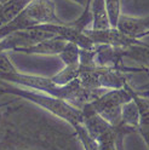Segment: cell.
Segmentation results:
<instances>
[{
	"mask_svg": "<svg viewBox=\"0 0 149 150\" xmlns=\"http://www.w3.org/2000/svg\"><path fill=\"white\" fill-rule=\"evenodd\" d=\"M53 0H32L12 21L0 28V39L6 35L41 24H61Z\"/></svg>",
	"mask_w": 149,
	"mask_h": 150,
	"instance_id": "cell-2",
	"label": "cell"
},
{
	"mask_svg": "<svg viewBox=\"0 0 149 150\" xmlns=\"http://www.w3.org/2000/svg\"><path fill=\"white\" fill-rule=\"evenodd\" d=\"M130 1H133V0H121V4H126V3H130Z\"/></svg>",
	"mask_w": 149,
	"mask_h": 150,
	"instance_id": "cell-13",
	"label": "cell"
},
{
	"mask_svg": "<svg viewBox=\"0 0 149 150\" xmlns=\"http://www.w3.org/2000/svg\"><path fill=\"white\" fill-rule=\"evenodd\" d=\"M70 1H73V3H75V4L80 5L82 8H84V7H86V6H89V5L91 4V0H70Z\"/></svg>",
	"mask_w": 149,
	"mask_h": 150,
	"instance_id": "cell-12",
	"label": "cell"
},
{
	"mask_svg": "<svg viewBox=\"0 0 149 150\" xmlns=\"http://www.w3.org/2000/svg\"><path fill=\"white\" fill-rule=\"evenodd\" d=\"M85 35L94 45H108L113 47H127L136 44L139 39H133L120 32L116 27H109L107 29H85Z\"/></svg>",
	"mask_w": 149,
	"mask_h": 150,
	"instance_id": "cell-4",
	"label": "cell"
},
{
	"mask_svg": "<svg viewBox=\"0 0 149 150\" xmlns=\"http://www.w3.org/2000/svg\"><path fill=\"white\" fill-rule=\"evenodd\" d=\"M31 1L32 0H6L0 4V28L12 21Z\"/></svg>",
	"mask_w": 149,
	"mask_h": 150,
	"instance_id": "cell-9",
	"label": "cell"
},
{
	"mask_svg": "<svg viewBox=\"0 0 149 150\" xmlns=\"http://www.w3.org/2000/svg\"><path fill=\"white\" fill-rule=\"evenodd\" d=\"M10 150H31V149H24V148H20V149H10Z\"/></svg>",
	"mask_w": 149,
	"mask_h": 150,
	"instance_id": "cell-14",
	"label": "cell"
},
{
	"mask_svg": "<svg viewBox=\"0 0 149 150\" xmlns=\"http://www.w3.org/2000/svg\"><path fill=\"white\" fill-rule=\"evenodd\" d=\"M116 28L130 38L143 39L144 36H149V15L144 17H132L121 13Z\"/></svg>",
	"mask_w": 149,
	"mask_h": 150,
	"instance_id": "cell-5",
	"label": "cell"
},
{
	"mask_svg": "<svg viewBox=\"0 0 149 150\" xmlns=\"http://www.w3.org/2000/svg\"><path fill=\"white\" fill-rule=\"evenodd\" d=\"M0 82H6L21 88L45 93L51 97L66 100L79 109L84 108V105L92 102L99 95L82 87L78 79L64 86H60L52 81L51 76L46 78L41 75L21 73L10 61L7 52L0 53Z\"/></svg>",
	"mask_w": 149,
	"mask_h": 150,
	"instance_id": "cell-1",
	"label": "cell"
},
{
	"mask_svg": "<svg viewBox=\"0 0 149 150\" xmlns=\"http://www.w3.org/2000/svg\"><path fill=\"white\" fill-rule=\"evenodd\" d=\"M131 100V85L127 82L121 88L106 90L101 92L94 100L89 103V105L96 114H98L102 119L106 120L110 126L119 127L124 126L123 108Z\"/></svg>",
	"mask_w": 149,
	"mask_h": 150,
	"instance_id": "cell-3",
	"label": "cell"
},
{
	"mask_svg": "<svg viewBox=\"0 0 149 150\" xmlns=\"http://www.w3.org/2000/svg\"><path fill=\"white\" fill-rule=\"evenodd\" d=\"M4 1H6V0H0V4H1V3H4Z\"/></svg>",
	"mask_w": 149,
	"mask_h": 150,
	"instance_id": "cell-15",
	"label": "cell"
},
{
	"mask_svg": "<svg viewBox=\"0 0 149 150\" xmlns=\"http://www.w3.org/2000/svg\"><path fill=\"white\" fill-rule=\"evenodd\" d=\"M145 74H148V76H149V70L145 69ZM136 90V88H135ZM136 92L138 93V95H141V96H145V97H149V82L147 83V85L142 86L141 88H138L136 90Z\"/></svg>",
	"mask_w": 149,
	"mask_h": 150,
	"instance_id": "cell-11",
	"label": "cell"
},
{
	"mask_svg": "<svg viewBox=\"0 0 149 150\" xmlns=\"http://www.w3.org/2000/svg\"><path fill=\"white\" fill-rule=\"evenodd\" d=\"M91 29H107L111 27L106 6V0H91Z\"/></svg>",
	"mask_w": 149,
	"mask_h": 150,
	"instance_id": "cell-8",
	"label": "cell"
},
{
	"mask_svg": "<svg viewBox=\"0 0 149 150\" xmlns=\"http://www.w3.org/2000/svg\"><path fill=\"white\" fill-rule=\"evenodd\" d=\"M131 96L138 110L137 133H139L149 150V97L141 96L131 86Z\"/></svg>",
	"mask_w": 149,
	"mask_h": 150,
	"instance_id": "cell-6",
	"label": "cell"
},
{
	"mask_svg": "<svg viewBox=\"0 0 149 150\" xmlns=\"http://www.w3.org/2000/svg\"><path fill=\"white\" fill-rule=\"evenodd\" d=\"M106 6L111 27H116L121 15V0H106Z\"/></svg>",
	"mask_w": 149,
	"mask_h": 150,
	"instance_id": "cell-10",
	"label": "cell"
},
{
	"mask_svg": "<svg viewBox=\"0 0 149 150\" xmlns=\"http://www.w3.org/2000/svg\"><path fill=\"white\" fill-rule=\"evenodd\" d=\"M68 41L62 39L61 36H53L50 39L43 40L29 47L20 49L17 52L26 53V54H60Z\"/></svg>",
	"mask_w": 149,
	"mask_h": 150,
	"instance_id": "cell-7",
	"label": "cell"
}]
</instances>
